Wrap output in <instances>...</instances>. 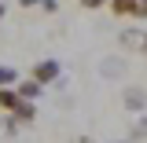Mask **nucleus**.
<instances>
[{
    "label": "nucleus",
    "mask_w": 147,
    "mask_h": 143,
    "mask_svg": "<svg viewBox=\"0 0 147 143\" xmlns=\"http://www.w3.org/2000/svg\"><path fill=\"white\" fill-rule=\"evenodd\" d=\"M63 77V66H59V59H40V62H33V70H30V81L33 85H40V88H48L52 81H59Z\"/></svg>",
    "instance_id": "1"
},
{
    "label": "nucleus",
    "mask_w": 147,
    "mask_h": 143,
    "mask_svg": "<svg viewBox=\"0 0 147 143\" xmlns=\"http://www.w3.org/2000/svg\"><path fill=\"white\" fill-rule=\"evenodd\" d=\"M107 7L118 18H136V22H144V15H147V4H144V0H107Z\"/></svg>",
    "instance_id": "2"
},
{
    "label": "nucleus",
    "mask_w": 147,
    "mask_h": 143,
    "mask_svg": "<svg viewBox=\"0 0 147 143\" xmlns=\"http://www.w3.org/2000/svg\"><path fill=\"white\" fill-rule=\"evenodd\" d=\"M40 92H44V88H40V85H33L30 77L15 85V95H18V99H26V103H37V99H40Z\"/></svg>",
    "instance_id": "3"
},
{
    "label": "nucleus",
    "mask_w": 147,
    "mask_h": 143,
    "mask_svg": "<svg viewBox=\"0 0 147 143\" xmlns=\"http://www.w3.org/2000/svg\"><path fill=\"white\" fill-rule=\"evenodd\" d=\"M125 107L136 110V114H144V92H140V85H132V88L125 92Z\"/></svg>",
    "instance_id": "4"
},
{
    "label": "nucleus",
    "mask_w": 147,
    "mask_h": 143,
    "mask_svg": "<svg viewBox=\"0 0 147 143\" xmlns=\"http://www.w3.org/2000/svg\"><path fill=\"white\" fill-rule=\"evenodd\" d=\"M18 85V70L15 66H0V88H15Z\"/></svg>",
    "instance_id": "5"
},
{
    "label": "nucleus",
    "mask_w": 147,
    "mask_h": 143,
    "mask_svg": "<svg viewBox=\"0 0 147 143\" xmlns=\"http://www.w3.org/2000/svg\"><path fill=\"white\" fill-rule=\"evenodd\" d=\"M121 40H125V44H136V48H140V44H144V33H140V30H132V33H121Z\"/></svg>",
    "instance_id": "6"
},
{
    "label": "nucleus",
    "mask_w": 147,
    "mask_h": 143,
    "mask_svg": "<svg viewBox=\"0 0 147 143\" xmlns=\"http://www.w3.org/2000/svg\"><path fill=\"white\" fill-rule=\"evenodd\" d=\"M81 7H88V11H96V7H107V0H77Z\"/></svg>",
    "instance_id": "7"
},
{
    "label": "nucleus",
    "mask_w": 147,
    "mask_h": 143,
    "mask_svg": "<svg viewBox=\"0 0 147 143\" xmlns=\"http://www.w3.org/2000/svg\"><path fill=\"white\" fill-rule=\"evenodd\" d=\"M40 7H44L48 15H55V11H59V0H40Z\"/></svg>",
    "instance_id": "8"
},
{
    "label": "nucleus",
    "mask_w": 147,
    "mask_h": 143,
    "mask_svg": "<svg viewBox=\"0 0 147 143\" xmlns=\"http://www.w3.org/2000/svg\"><path fill=\"white\" fill-rule=\"evenodd\" d=\"M18 7H40V0H18Z\"/></svg>",
    "instance_id": "9"
},
{
    "label": "nucleus",
    "mask_w": 147,
    "mask_h": 143,
    "mask_svg": "<svg viewBox=\"0 0 147 143\" xmlns=\"http://www.w3.org/2000/svg\"><path fill=\"white\" fill-rule=\"evenodd\" d=\"M77 143H92V140H88V136H77Z\"/></svg>",
    "instance_id": "10"
},
{
    "label": "nucleus",
    "mask_w": 147,
    "mask_h": 143,
    "mask_svg": "<svg viewBox=\"0 0 147 143\" xmlns=\"http://www.w3.org/2000/svg\"><path fill=\"white\" fill-rule=\"evenodd\" d=\"M0 18H4V0H0Z\"/></svg>",
    "instance_id": "11"
}]
</instances>
